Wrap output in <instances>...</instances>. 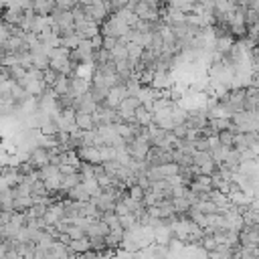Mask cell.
Returning <instances> with one entry per match:
<instances>
[{
    "instance_id": "obj_2",
    "label": "cell",
    "mask_w": 259,
    "mask_h": 259,
    "mask_svg": "<svg viewBox=\"0 0 259 259\" xmlns=\"http://www.w3.org/2000/svg\"><path fill=\"white\" fill-rule=\"evenodd\" d=\"M0 209L2 211H14V194L12 188H6L0 192Z\"/></svg>"
},
{
    "instance_id": "obj_3",
    "label": "cell",
    "mask_w": 259,
    "mask_h": 259,
    "mask_svg": "<svg viewBox=\"0 0 259 259\" xmlns=\"http://www.w3.org/2000/svg\"><path fill=\"white\" fill-rule=\"evenodd\" d=\"M6 188H10V186H8L6 178L2 176V172H0V192H2V190H6Z\"/></svg>"
},
{
    "instance_id": "obj_1",
    "label": "cell",
    "mask_w": 259,
    "mask_h": 259,
    "mask_svg": "<svg viewBox=\"0 0 259 259\" xmlns=\"http://www.w3.org/2000/svg\"><path fill=\"white\" fill-rule=\"evenodd\" d=\"M23 18H25V8H20V6H6L2 10V20H4V23H8V25L20 27Z\"/></svg>"
}]
</instances>
